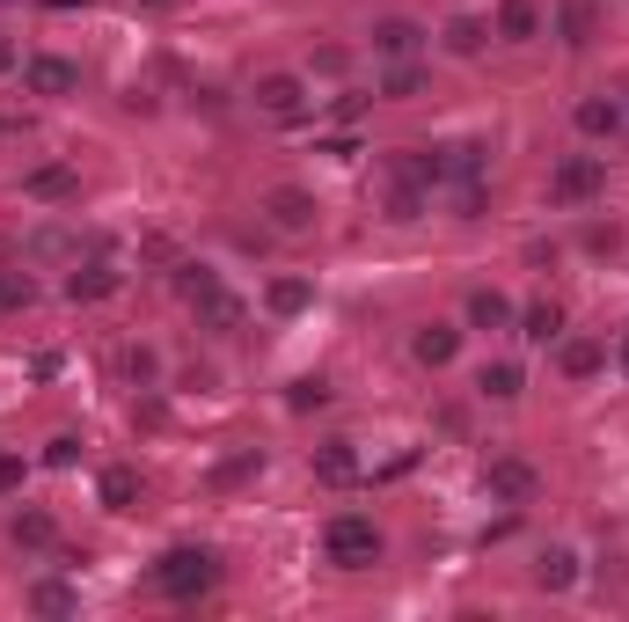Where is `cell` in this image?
<instances>
[{"mask_svg": "<svg viewBox=\"0 0 629 622\" xmlns=\"http://www.w3.org/2000/svg\"><path fill=\"white\" fill-rule=\"evenodd\" d=\"M264 308H271V315H300V308H314V286H308V279H271V286H264Z\"/></svg>", "mask_w": 629, "mask_h": 622, "instance_id": "obj_22", "label": "cell"}, {"mask_svg": "<svg viewBox=\"0 0 629 622\" xmlns=\"http://www.w3.org/2000/svg\"><path fill=\"white\" fill-rule=\"evenodd\" d=\"M96 498L110 505V513H132V505H140V469H103V483H96Z\"/></svg>", "mask_w": 629, "mask_h": 622, "instance_id": "obj_17", "label": "cell"}, {"mask_svg": "<svg viewBox=\"0 0 629 622\" xmlns=\"http://www.w3.org/2000/svg\"><path fill=\"white\" fill-rule=\"evenodd\" d=\"M454 352H461V330H454V322H425V330L411 337V360H417V366H447Z\"/></svg>", "mask_w": 629, "mask_h": 622, "instance_id": "obj_11", "label": "cell"}, {"mask_svg": "<svg viewBox=\"0 0 629 622\" xmlns=\"http://www.w3.org/2000/svg\"><path fill=\"white\" fill-rule=\"evenodd\" d=\"M73 455H81V439H73V432H59V439L45 447V461H51V469H73Z\"/></svg>", "mask_w": 629, "mask_h": 622, "instance_id": "obj_32", "label": "cell"}, {"mask_svg": "<svg viewBox=\"0 0 629 622\" xmlns=\"http://www.w3.org/2000/svg\"><path fill=\"white\" fill-rule=\"evenodd\" d=\"M15 483H23V461H15V455H0V491H15Z\"/></svg>", "mask_w": 629, "mask_h": 622, "instance_id": "obj_34", "label": "cell"}, {"mask_svg": "<svg viewBox=\"0 0 629 622\" xmlns=\"http://www.w3.org/2000/svg\"><path fill=\"white\" fill-rule=\"evenodd\" d=\"M607 191V162L601 154H563L549 168V206H585V198Z\"/></svg>", "mask_w": 629, "mask_h": 622, "instance_id": "obj_3", "label": "cell"}, {"mask_svg": "<svg viewBox=\"0 0 629 622\" xmlns=\"http://www.w3.org/2000/svg\"><path fill=\"white\" fill-rule=\"evenodd\" d=\"M476 388H484L490 403H512V396L527 388V374H520V366H512V360H490L484 374H476Z\"/></svg>", "mask_w": 629, "mask_h": 622, "instance_id": "obj_21", "label": "cell"}, {"mask_svg": "<svg viewBox=\"0 0 629 622\" xmlns=\"http://www.w3.org/2000/svg\"><path fill=\"white\" fill-rule=\"evenodd\" d=\"M146 8H162V0H146Z\"/></svg>", "mask_w": 629, "mask_h": 622, "instance_id": "obj_37", "label": "cell"}, {"mask_svg": "<svg viewBox=\"0 0 629 622\" xmlns=\"http://www.w3.org/2000/svg\"><path fill=\"white\" fill-rule=\"evenodd\" d=\"M484 45H490V23H484V15H454V23H447V51H454V59H476Z\"/></svg>", "mask_w": 629, "mask_h": 622, "instance_id": "obj_19", "label": "cell"}, {"mask_svg": "<svg viewBox=\"0 0 629 622\" xmlns=\"http://www.w3.org/2000/svg\"><path fill=\"white\" fill-rule=\"evenodd\" d=\"M191 308H198V322H205V330H242V301H235L227 286H205Z\"/></svg>", "mask_w": 629, "mask_h": 622, "instance_id": "obj_15", "label": "cell"}, {"mask_svg": "<svg viewBox=\"0 0 629 622\" xmlns=\"http://www.w3.org/2000/svg\"><path fill=\"white\" fill-rule=\"evenodd\" d=\"M29 301H37V286H29V271H23V279L8 271V279H0V308H29Z\"/></svg>", "mask_w": 629, "mask_h": 622, "instance_id": "obj_31", "label": "cell"}, {"mask_svg": "<svg viewBox=\"0 0 629 622\" xmlns=\"http://www.w3.org/2000/svg\"><path fill=\"white\" fill-rule=\"evenodd\" d=\"M110 293H118V271H110V263H81V271H73L67 279V301H110Z\"/></svg>", "mask_w": 629, "mask_h": 622, "instance_id": "obj_16", "label": "cell"}, {"mask_svg": "<svg viewBox=\"0 0 629 622\" xmlns=\"http://www.w3.org/2000/svg\"><path fill=\"white\" fill-rule=\"evenodd\" d=\"M484 483H490V498H498V505H527L534 491H542L534 461H520V455H498V461L484 469Z\"/></svg>", "mask_w": 629, "mask_h": 622, "instance_id": "obj_6", "label": "cell"}, {"mask_svg": "<svg viewBox=\"0 0 629 622\" xmlns=\"http://www.w3.org/2000/svg\"><path fill=\"white\" fill-rule=\"evenodd\" d=\"M213 586H219L213 550H169L154 564V594H169V600H198V594H213Z\"/></svg>", "mask_w": 629, "mask_h": 622, "instance_id": "obj_2", "label": "cell"}, {"mask_svg": "<svg viewBox=\"0 0 629 622\" xmlns=\"http://www.w3.org/2000/svg\"><path fill=\"white\" fill-rule=\"evenodd\" d=\"M571 125H579V140H615V132H622V103L585 96L579 110H571Z\"/></svg>", "mask_w": 629, "mask_h": 622, "instance_id": "obj_10", "label": "cell"}, {"mask_svg": "<svg viewBox=\"0 0 629 622\" xmlns=\"http://www.w3.org/2000/svg\"><path fill=\"white\" fill-rule=\"evenodd\" d=\"M314 477L330 483V491H344V483H359L366 469H359V455H352V439H330V447L314 455Z\"/></svg>", "mask_w": 629, "mask_h": 622, "instance_id": "obj_13", "label": "cell"}, {"mask_svg": "<svg viewBox=\"0 0 629 622\" xmlns=\"http://www.w3.org/2000/svg\"><path fill=\"white\" fill-rule=\"evenodd\" d=\"M468 322H476V330H512V301H506L498 286L468 293Z\"/></svg>", "mask_w": 629, "mask_h": 622, "instance_id": "obj_18", "label": "cell"}, {"mask_svg": "<svg viewBox=\"0 0 629 622\" xmlns=\"http://www.w3.org/2000/svg\"><path fill=\"white\" fill-rule=\"evenodd\" d=\"M29 608H37V615H73L81 594H73L67 578H37V586H29Z\"/></svg>", "mask_w": 629, "mask_h": 622, "instance_id": "obj_24", "label": "cell"}, {"mask_svg": "<svg viewBox=\"0 0 629 622\" xmlns=\"http://www.w3.org/2000/svg\"><path fill=\"white\" fill-rule=\"evenodd\" d=\"M490 37H506V45H534V37H542V0H498Z\"/></svg>", "mask_w": 629, "mask_h": 622, "instance_id": "obj_7", "label": "cell"}, {"mask_svg": "<svg viewBox=\"0 0 629 622\" xmlns=\"http://www.w3.org/2000/svg\"><path fill=\"white\" fill-rule=\"evenodd\" d=\"M0 8H8V0H0Z\"/></svg>", "mask_w": 629, "mask_h": 622, "instance_id": "obj_38", "label": "cell"}, {"mask_svg": "<svg viewBox=\"0 0 629 622\" xmlns=\"http://www.w3.org/2000/svg\"><path fill=\"white\" fill-rule=\"evenodd\" d=\"M330 403V388L322 382H293V410H322Z\"/></svg>", "mask_w": 629, "mask_h": 622, "instance_id": "obj_33", "label": "cell"}, {"mask_svg": "<svg viewBox=\"0 0 629 622\" xmlns=\"http://www.w3.org/2000/svg\"><path fill=\"white\" fill-rule=\"evenodd\" d=\"M0 73H15V45L8 37H0Z\"/></svg>", "mask_w": 629, "mask_h": 622, "instance_id": "obj_35", "label": "cell"}, {"mask_svg": "<svg viewBox=\"0 0 629 622\" xmlns=\"http://www.w3.org/2000/svg\"><path fill=\"white\" fill-rule=\"evenodd\" d=\"M264 213H271V227L278 235H314V220H322V206H314L300 184H278V191L264 198Z\"/></svg>", "mask_w": 629, "mask_h": 622, "instance_id": "obj_5", "label": "cell"}, {"mask_svg": "<svg viewBox=\"0 0 629 622\" xmlns=\"http://www.w3.org/2000/svg\"><path fill=\"white\" fill-rule=\"evenodd\" d=\"M73 184H81V176H73V162H45V168H29V176H23L29 198H67Z\"/></svg>", "mask_w": 629, "mask_h": 622, "instance_id": "obj_20", "label": "cell"}, {"mask_svg": "<svg viewBox=\"0 0 629 622\" xmlns=\"http://www.w3.org/2000/svg\"><path fill=\"white\" fill-rule=\"evenodd\" d=\"M615 360H622V374H629V330H622V352H615Z\"/></svg>", "mask_w": 629, "mask_h": 622, "instance_id": "obj_36", "label": "cell"}, {"mask_svg": "<svg viewBox=\"0 0 629 622\" xmlns=\"http://www.w3.org/2000/svg\"><path fill=\"white\" fill-rule=\"evenodd\" d=\"M601 366H607V344H601V337H571V344H563V374H571V382L601 374Z\"/></svg>", "mask_w": 629, "mask_h": 622, "instance_id": "obj_23", "label": "cell"}, {"mask_svg": "<svg viewBox=\"0 0 629 622\" xmlns=\"http://www.w3.org/2000/svg\"><path fill=\"white\" fill-rule=\"evenodd\" d=\"M585 37H593V8L571 0V8H563V45H585Z\"/></svg>", "mask_w": 629, "mask_h": 622, "instance_id": "obj_29", "label": "cell"}, {"mask_svg": "<svg viewBox=\"0 0 629 622\" xmlns=\"http://www.w3.org/2000/svg\"><path fill=\"white\" fill-rule=\"evenodd\" d=\"M8 535H15V550H51V542H59L51 513H15V527H8Z\"/></svg>", "mask_w": 629, "mask_h": 622, "instance_id": "obj_25", "label": "cell"}, {"mask_svg": "<svg viewBox=\"0 0 629 622\" xmlns=\"http://www.w3.org/2000/svg\"><path fill=\"white\" fill-rule=\"evenodd\" d=\"M257 469H264V455H257V447H242V455H227V461H219V469H213V483H219V491H227V483L257 477Z\"/></svg>", "mask_w": 629, "mask_h": 622, "instance_id": "obj_27", "label": "cell"}, {"mask_svg": "<svg viewBox=\"0 0 629 622\" xmlns=\"http://www.w3.org/2000/svg\"><path fill=\"white\" fill-rule=\"evenodd\" d=\"M322 556L337 572H366V564H381V527L366 520V513H337V520L322 527Z\"/></svg>", "mask_w": 629, "mask_h": 622, "instance_id": "obj_1", "label": "cell"}, {"mask_svg": "<svg viewBox=\"0 0 629 622\" xmlns=\"http://www.w3.org/2000/svg\"><path fill=\"white\" fill-rule=\"evenodd\" d=\"M176 286H183V301H198L205 286H219V271L213 263H176Z\"/></svg>", "mask_w": 629, "mask_h": 622, "instance_id": "obj_28", "label": "cell"}, {"mask_svg": "<svg viewBox=\"0 0 629 622\" xmlns=\"http://www.w3.org/2000/svg\"><path fill=\"white\" fill-rule=\"evenodd\" d=\"M257 110L278 118V125L308 118V81H300V73H264V81H257Z\"/></svg>", "mask_w": 629, "mask_h": 622, "instance_id": "obj_4", "label": "cell"}, {"mask_svg": "<svg viewBox=\"0 0 629 622\" xmlns=\"http://www.w3.org/2000/svg\"><path fill=\"white\" fill-rule=\"evenodd\" d=\"M417 89H425V67H417V59H395V67L381 73V96H395V103L417 96Z\"/></svg>", "mask_w": 629, "mask_h": 622, "instance_id": "obj_26", "label": "cell"}, {"mask_svg": "<svg viewBox=\"0 0 629 622\" xmlns=\"http://www.w3.org/2000/svg\"><path fill=\"white\" fill-rule=\"evenodd\" d=\"M534 586H542V594H571V586H579V550H542V564H534Z\"/></svg>", "mask_w": 629, "mask_h": 622, "instance_id": "obj_12", "label": "cell"}, {"mask_svg": "<svg viewBox=\"0 0 629 622\" xmlns=\"http://www.w3.org/2000/svg\"><path fill=\"white\" fill-rule=\"evenodd\" d=\"M124 374H132V382H162V360H154V352H146V344H132V352H124Z\"/></svg>", "mask_w": 629, "mask_h": 622, "instance_id": "obj_30", "label": "cell"}, {"mask_svg": "<svg viewBox=\"0 0 629 622\" xmlns=\"http://www.w3.org/2000/svg\"><path fill=\"white\" fill-rule=\"evenodd\" d=\"M373 51H381L388 67H395V59H417V51H425V30H417L411 15H388V23H373Z\"/></svg>", "mask_w": 629, "mask_h": 622, "instance_id": "obj_9", "label": "cell"}, {"mask_svg": "<svg viewBox=\"0 0 629 622\" xmlns=\"http://www.w3.org/2000/svg\"><path fill=\"white\" fill-rule=\"evenodd\" d=\"M512 322H520V337H527V344H557V337H563V308H557V301H527Z\"/></svg>", "mask_w": 629, "mask_h": 622, "instance_id": "obj_14", "label": "cell"}, {"mask_svg": "<svg viewBox=\"0 0 629 622\" xmlns=\"http://www.w3.org/2000/svg\"><path fill=\"white\" fill-rule=\"evenodd\" d=\"M23 89L29 96H73V89H81V67H73V59H29L23 67Z\"/></svg>", "mask_w": 629, "mask_h": 622, "instance_id": "obj_8", "label": "cell"}]
</instances>
